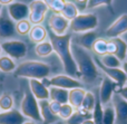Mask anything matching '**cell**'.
Wrapping results in <instances>:
<instances>
[{"instance_id": "obj_1", "label": "cell", "mask_w": 127, "mask_h": 124, "mask_svg": "<svg viewBox=\"0 0 127 124\" xmlns=\"http://www.w3.org/2000/svg\"><path fill=\"white\" fill-rule=\"evenodd\" d=\"M49 38L54 47V51L59 57L66 74L80 81V74L71 53V35L65 34L63 36H57L54 33H50Z\"/></svg>"}, {"instance_id": "obj_2", "label": "cell", "mask_w": 127, "mask_h": 124, "mask_svg": "<svg viewBox=\"0 0 127 124\" xmlns=\"http://www.w3.org/2000/svg\"><path fill=\"white\" fill-rule=\"evenodd\" d=\"M71 53L80 74V81L87 84H94L99 78V68L89 51L71 41Z\"/></svg>"}, {"instance_id": "obj_3", "label": "cell", "mask_w": 127, "mask_h": 124, "mask_svg": "<svg viewBox=\"0 0 127 124\" xmlns=\"http://www.w3.org/2000/svg\"><path fill=\"white\" fill-rule=\"evenodd\" d=\"M51 69L48 64L40 60H25L16 67L13 75L20 78L28 80H39L49 76Z\"/></svg>"}, {"instance_id": "obj_4", "label": "cell", "mask_w": 127, "mask_h": 124, "mask_svg": "<svg viewBox=\"0 0 127 124\" xmlns=\"http://www.w3.org/2000/svg\"><path fill=\"white\" fill-rule=\"evenodd\" d=\"M20 112L28 120L35 121V122H41L42 121L38 100L32 95V93L30 91L25 92L21 104H20Z\"/></svg>"}, {"instance_id": "obj_5", "label": "cell", "mask_w": 127, "mask_h": 124, "mask_svg": "<svg viewBox=\"0 0 127 124\" xmlns=\"http://www.w3.org/2000/svg\"><path fill=\"white\" fill-rule=\"evenodd\" d=\"M97 26H98V18L94 13H80L70 21V28L76 34L95 30Z\"/></svg>"}, {"instance_id": "obj_6", "label": "cell", "mask_w": 127, "mask_h": 124, "mask_svg": "<svg viewBox=\"0 0 127 124\" xmlns=\"http://www.w3.org/2000/svg\"><path fill=\"white\" fill-rule=\"evenodd\" d=\"M1 49L7 56L16 59H20V58L26 57L28 48L27 45L21 40H16V39H9L4 40L1 42Z\"/></svg>"}, {"instance_id": "obj_7", "label": "cell", "mask_w": 127, "mask_h": 124, "mask_svg": "<svg viewBox=\"0 0 127 124\" xmlns=\"http://www.w3.org/2000/svg\"><path fill=\"white\" fill-rule=\"evenodd\" d=\"M47 10L48 7L42 0H32L29 3V21L33 25H41Z\"/></svg>"}, {"instance_id": "obj_8", "label": "cell", "mask_w": 127, "mask_h": 124, "mask_svg": "<svg viewBox=\"0 0 127 124\" xmlns=\"http://www.w3.org/2000/svg\"><path fill=\"white\" fill-rule=\"evenodd\" d=\"M50 80V86H55V87H59V88L64 89H70L72 88H79L83 87V84L79 80L74 78L69 75H64V74H59V75H55L53 76Z\"/></svg>"}, {"instance_id": "obj_9", "label": "cell", "mask_w": 127, "mask_h": 124, "mask_svg": "<svg viewBox=\"0 0 127 124\" xmlns=\"http://www.w3.org/2000/svg\"><path fill=\"white\" fill-rule=\"evenodd\" d=\"M16 24L10 16L8 15V11L1 10L0 13V39L9 40L16 35Z\"/></svg>"}, {"instance_id": "obj_10", "label": "cell", "mask_w": 127, "mask_h": 124, "mask_svg": "<svg viewBox=\"0 0 127 124\" xmlns=\"http://www.w3.org/2000/svg\"><path fill=\"white\" fill-rule=\"evenodd\" d=\"M48 26L51 33L57 36H63L67 34L68 28L70 27V21L66 19L62 13H53L48 20Z\"/></svg>"}, {"instance_id": "obj_11", "label": "cell", "mask_w": 127, "mask_h": 124, "mask_svg": "<svg viewBox=\"0 0 127 124\" xmlns=\"http://www.w3.org/2000/svg\"><path fill=\"white\" fill-rule=\"evenodd\" d=\"M95 63H96L97 67L100 69V72H103V73L105 74L108 78H110L115 84L124 86V85L127 83V76L121 67H119V68H110V67H106L99 62L98 58L95 59Z\"/></svg>"}, {"instance_id": "obj_12", "label": "cell", "mask_w": 127, "mask_h": 124, "mask_svg": "<svg viewBox=\"0 0 127 124\" xmlns=\"http://www.w3.org/2000/svg\"><path fill=\"white\" fill-rule=\"evenodd\" d=\"M114 92H115V83L110 78H108L107 76L103 77L100 86H99V101H100L103 106H106V105H108L112 102Z\"/></svg>"}, {"instance_id": "obj_13", "label": "cell", "mask_w": 127, "mask_h": 124, "mask_svg": "<svg viewBox=\"0 0 127 124\" xmlns=\"http://www.w3.org/2000/svg\"><path fill=\"white\" fill-rule=\"evenodd\" d=\"M127 33V13L119 16L106 30V36L109 39L121 37Z\"/></svg>"}, {"instance_id": "obj_14", "label": "cell", "mask_w": 127, "mask_h": 124, "mask_svg": "<svg viewBox=\"0 0 127 124\" xmlns=\"http://www.w3.org/2000/svg\"><path fill=\"white\" fill-rule=\"evenodd\" d=\"M8 15L13 21H20L29 18V6L24 2H12L7 6Z\"/></svg>"}, {"instance_id": "obj_15", "label": "cell", "mask_w": 127, "mask_h": 124, "mask_svg": "<svg viewBox=\"0 0 127 124\" xmlns=\"http://www.w3.org/2000/svg\"><path fill=\"white\" fill-rule=\"evenodd\" d=\"M112 104L116 113V123L127 124V102L116 94L112 98Z\"/></svg>"}, {"instance_id": "obj_16", "label": "cell", "mask_w": 127, "mask_h": 124, "mask_svg": "<svg viewBox=\"0 0 127 124\" xmlns=\"http://www.w3.org/2000/svg\"><path fill=\"white\" fill-rule=\"evenodd\" d=\"M97 38H98V35H97L96 31L90 30V31H86V33L78 34L74 40H72V37H71V41L74 44L78 45L79 47L89 51L92 50V47L94 45V42L96 41Z\"/></svg>"}, {"instance_id": "obj_17", "label": "cell", "mask_w": 127, "mask_h": 124, "mask_svg": "<svg viewBox=\"0 0 127 124\" xmlns=\"http://www.w3.org/2000/svg\"><path fill=\"white\" fill-rule=\"evenodd\" d=\"M28 119L19 111L12 109L10 111L0 112V124H24Z\"/></svg>"}, {"instance_id": "obj_18", "label": "cell", "mask_w": 127, "mask_h": 124, "mask_svg": "<svg viewBox=\"0 0 127 124\" xmlns=\"http://www.w3.org/2000/svg\"><path fill=\"white\" fill-rule=\"evenodd\" d=\"M29 91L38 101L49 100V88H47L41 81L29 80Z\"/></svg>"}, {"instance_id": "obj_19", "label": "cell", "mask_w": 127, "mask_h": 124, "mask_svg": "<svg viewBox=\"0 0 127 124\" xmlns=\"http://www.w3.org/2000/svg\"><path fill=\"white\" fill-rule=\"evenodd\" d=\"M39 104V110H40V114H41L42 121L45 124H51L54 122L58 121V115H55L53 112L50 111L49 107V100H42V101H38Z\"/></svg>"}, {"instance_id": "obj_20", "label": "cell", "mask_w": 127, "mask_h": 124, "mask_svg": "<svg viewBox=\"0 0 127 124\" xmlns=\"http://www.w3.org/2000/svg\"><path fill=\"white\" fill-rule=\"evenodd\" d=\"M85 94H86V91L84 89V87L70 89L69 95H68V103L75 110H80L84 97H85Z\"/></svg>"}, {"instance_id": "obj_21", "label": "cell", "mask_w": 127, "mask_h": 124, "mask_svg": "<svg viewBox=\"0 0 127 124\" xmlns=\"http://www.w3.org/2000/svg\"><path fill=\"white\" fill-rule=\"evenodd\" d=\"M68 95H69L68 89L55 86L49 87V100L50 101H56V102H59L60 104H66L68 103Z\"/></svg>"}, {"instance_id": "obj_22", "label": "cell", "mask_w": 127, "mask_h": 124, "mask_svg": "<svg viewBox=\"0 0 127 124\" xmlns=\"http://www.w3.org/2000/svg\"><path fill=\"white\" fill-rule=\"evenodd\" d=\"M47 36H48L47 29L42 25H33L30 33H29V38L35 44H39V42L46 40Z\"/></svg>"}, {"instance_id": "obj_23", "label": "cell", "mask_w": 127, "mask_h": 124, "mask_svg": "<svg viewBox=\"0 0 127 124\" xmlns=\"http://www.w3.org/2000/svg\"><path fill=\"white\" fill-rule=\"evenodd\" d=\"M112 40L114 41V44L116 45V53H115V56H116L122 63L125 62L126 57H127V42L121 37L112 38Z\"/></svg>"}, {"instance_id": "obj_24", "label": "cell", "mask_w": 127, "mask_h": 124, "mask_svg": "<svg viewBox=\"0 0 127 124\" xmlns=\"http://www.w3.org/2000/svg\"><path fill=\"white\" fill-rule=\"evenodd\" d=\"M35 53L37 54V56L39 57H47L50 54L54 53V47L51 45L50 40H44V41L39 42L36 45L35 47Z\"/></svg>"}, {"instance_id": "obj_25", "label": "cell", "mask_w": 127, "mask_h": 124, "mask_svg": "<svg viewBox=\"0 0 127 124\" xmlns=\"http://www.w3.org/2000/svg\"><path fill=\"white\" fill-rule=\"evenodd\" d=\"M98 60L106 67H110V68H119L123 63L118 59L115 55L113 54H106L100 57H98Z\"/></svg>"}, {"instance_id": "obj_26", "label": "cell", "mask_w": 127, "mask_h": 124, "mask_svg": "<svg viewBox=\"0 0 127 124\" xmlns=\"http://www.w3.org/2000/svg\"><path fill=\"white\" fill-rule=\"evenodd\" d=\"M93 118L92 113H87V112L83 111V110H77L71 114L69 119L66 120V124H83V122L87 119Z\"/></svg>"}, {"instance_id": "obj_27", "label": "cell", "mask_w": 127, "mask_h": 124, "mask_svg": "<svg viewBox=\"0 0 127 124\" xmlns=\"http://www.w3.org/2000/svg\"><path fill=\"white\" fill-rule=\"evenodd\" d=\"M96 97H95L94 93L90 91H86V94H85V97H84V101H83V104H81V107L80 109L83 111L87 112V113H92L95 109V105H96Z\"/></svg>"}, {"instance_id": "obj_28", "label": "cell", "mask_w": 127, "mask_h": 124, "mask_svg": "<svg viewBox=\"0 0 127 124\" xmlns=\"http://www.w3.org/2000/svg\"><path fill=\"white\" fill-rule=\"evenodd\" d=\"M60 13H62L66 19L69 20V21H71L72 19H75V18L79 15L78 8L76 7V4L72 3V2H70V1L65 2V6H64V8H63V10H62Z\"/></svg>"}, {"instance_id": "obj_29", "label": "cell", "mask_w": 127, "mask_h": 124, "mask_svg": "<svg viewBox=\"0 0 127 124\" xmlns=\"http://www.w3.org/2000/svg\"><path fill=\"white\" fill-rule=\"evenodd\" d=\"M17 67L15 60L9 56H0V71L3 73H13Z\"/></svg>"}, {"instance_id": "obj_30", "label": "cell", "mask_w": 127, "mask_h": 124, "mask_svg": "<svg viewBox=\"0 0 127 124\" xmlns=\"http://www.w3.org/2000/svg\"><path fill=\"white\" fill-rule=\"evenodd\" d=\"M116 123V113L113 104H108L104 107L103 123L101 124H115Z\"/></svg>"}, {"instance_id": "obj_31", "label": "cell", "mask_w": 127, "mask_h": 124, "mask_svg": "<svg viewBox=\"0 0 127 124\" xmlns=\"http://www.w3.org/2000/svg\"><path fill=\"white\" fill-rule=\"evenodd\" d=\"M92 50L98 57L108 54L107 53V40L104 39V38H97L96 41L94 42V45L92 47Z\"/></svg>"}, {"instance_id": "obj_32", "label": "cell", "mask_w": 127, "mask_h": 124, "mask_svg": "<svg viewBox=\"0 0 127 124\" xmlns=\"http://www.w3.org/2000/svg\"><path fill=\"white\" fill-rule=\"evenodd\" d=\"M31 28H32V25L29 21V19H22L20 21L16 22V31H17V34H19L21 36L29 35Z\"/></svg>"}, {"instance_id": "obj_33", "label": "cell", "mask_w": 127, "mask_h": 124, "mask_svg": "<svg viewBox=\"0 0 127 124\" xmlns=\"http://www.w3.org/2000/svg\"><path fill=\"white\" fill-rule=\"evenodd\" d=\"M13 109V97L10 94H2L0 96V111H10Z\"/></svg>"}, {"instance_id": "obj_34", "label": "cell", "mask_w": 127, "mask_h": 124, "mask_svg": "<svg viewBox=\"0 0 127 124\" xmlns=\"http://www.w3.org/2000/svg\"><path fill=\"white\" fill-rule=\"evenodd\" d=\"M48 7V9L53 10L55 13H60L65 6V0H42Z\"/></svg>"}, {"instance_id": "obj_35", "label": "cell", "mask_w": 127, "mask_h": 124, "mask_svg": "<svg viewBox=\"0 0 127 124\" xmlns=\"http://www.w3.org/2000/svg\"><path fill=\"white\" fill-rule=\"evenodd\" d=\"M103 105H101L100 101L97 100L95 109L93 111V120L95 121V124H101L103 123Z\"/></svg>"}, {"instance_id": "obj_36", "label": "cell", "mask_w": 127, "mask_h": 124, "mask_svg": "<svg viewBox=\"0 0 127 124\" xmlns=\"http://www.w3.org/2000/svg\"><path fill=\"white\" fill-rule=\"evenodd\" d=\"M74 107L69 104V103H66V104H62V107H60V111L58 113V118L62 119V120H67L71 116V114L74 113Z\"/></svg>"}, {"instance_id": "obj_37", "label": "cell", "mask_w": 127, "mask_h": 124, "mask_svg": "<svg viewBox=\"0 0 127 124\" xmlns=\"http://www.w3.org/2000/svg\"><path fill=\"white\" fill-rule=\"evenodd\" d=\"M113 3V0H88L87 1V8L88 9H95L100 6H110Z\"/></svg>"}, {"instance_id": "obj_38", "label": "cell", "mask_w": 127, "mask_h": 124, "mask_svg": "<svg viewBox=\"0 0 127 124\" xmlns=\"http://www.w3.org/2000/svg\"><path fill=\"white\" fill-rule=\"evenodd\" d=\"M49 107H50V111L53 112L55 115H58V113H59V111H60V107H62V104H60L59 102L49 100Z\"/></svg>"}, {"instance_id": "obj_39", "label": "cell", "mask_w": 127, "mask_h": 124, "mask_svg": "<svg viewBox=\"0 0 127 124\" xmlns=\"http://www.w3.org/2000/svg\"><path fill=\"white\" fill-rule=\"evenodd\" d=\"M107 53L113 54V55H115V53H116V45L114 44L112 39L107 40Z\"/></svg>"}, {"instance_id": "obj_40", "label": "cell", "mask_w": 127, "mask_h": 124, "mask_svg": "<svg viewBox=\"0 0 127 124\" xmlns=\"http://www.w3.org/2000/svg\"><path fill=\"white\" fill-rule=\"evenodd\" d=\"M117 94H118L122 98H124V100L127 102V85H124V86L118 91V93H117Z\"/></svg>"}, {"instance_id": "obj_41", "label": "cell", "mask_w": 127, "mask_h": 124, "mask_svg": "<svg viewBox=\"0 0 127 124\" xmlns=\"http://www.w3.org/2000/svg\"><path fill=\"white\" fill-rule=\"evenodd\" d=\"M13 0H0V6H8V4L12 3Z\"/></svg>"}, {"instance_id": "obj_42", "label": "cell", "mask_w": 127, "mask_h": 124, "mask_svg": "<svg viewBox=\"0 0 127 124\" xmlns=\"http://www.w3.org/2000/svg\"><path fill=\"white\" fill-rule=\"evenodd\" d=\"M122 69L124 71V73L126 74V76H127V62L125 60V62H123V64H122Z\"/></svg>"}, {"instance_id": "obj_43", "label": "cell", "mask_w": 127, "mask_h": 124, "mask_svg": "<svg viewBox=\"0 0 127 124\" xmlns=\"http://www.w3.org/2000/svg\"><path fill=\"white\" fill-rule=\"evenodd\" d=\"M83 124H95V121L93 120V118H90V119H87V120L84 121Z\"/></svg>"}, {"instance_id": "obj_44", "label": "cell", "mask_w": 127, "mask_h": 124, "mask_svg": "<svg viewBox=\"0 0 127 124\" xmlns=\"http://www.w3.org/2000/svg\"><path fill=\"white\" fill-rule=\"evenodd\" d=\"M24 124H35V122H33V121H31V120H27Z\"/></svg>"}, {"instance_id": "obj_45", "label": "cell", "mask_w": 127, "mask_h": 124, "mask_svg": "<svg viewBox=\"0 0 127 124\" xmlns=\"http://www.w3.org/2000/svg\"><path fill=\"white\" fill-rule=\"evenodd\" d=\"M77 1H78L79 3H85V2H87L88 0H77Z\"/></svg>"}, {"instance_id": "obj_46", "label": "cell", "mask_w": 127, "mask_h": 124, "mask_svg": "<svg viewBox=\"0 0 127 124\" xmlns=\"http://www.w3.org/2000/svg\"><path fill=\"white\" fill-rule=\"evenodd\" d=\"M1 51H2V49H1V44H0V55H1Z\"/></svg>"}, {"instance_id": "obj_47", "label": "cell", "mask_w": 127, "mask_h": 124, "mask_svg": "<svg viewBox=\"0 0 127 124\" xmlns=\"http://www.w3.org/2000/svg\"><path fill=\"white\" fill-rule=\"evenodd\" d=\"M1 10H2V6H0V13H1Z\"/></svg>"}, {"instance_id": "obj_48", "label": "cell", "mask_w": 127, "mask_h": 124, "mask_svg": "<svg viewBox=\"0 0 127 124\" xmlns=\"http://www.w3.org/2000/svg\"><path fill=\"white\" fill-rule=\"evenodd\" d=\"M0 112H1V111H0Z\"/></svg>"}]
</instances>
